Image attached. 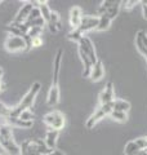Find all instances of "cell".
<instances>
[{"label":"cell","instance_id":"6da1fadb","mask_svg":"<svg viewBox=\"0 0 147 155\" xmlns=\"http://www.w3.org/2000/svg\"><path fill=\"white\" fill-rule=\"evenodd\" d=\"M40 89H41V84L39 83V81L32 83V85L28 88L26 94L21 98L18 105H16L14 107L11 109V114H9V116H11V118H19V115H21L24 110L31 109L34 102H35V98L38 97L39 92H40Z\"/></svg>","mask_w":147,"mask_h":155},{"label":"cell","instance_id":"7a4b0ae2","mask_svg":"<svg viewBox=\"0 0 147 155\" xmlns=\"http://www.w3.org/2000/svg\"><path fill=\"white\" fill-rule=\"evenodd\" d=\"M13 127H11L7 122L0 124V147L5 150L8 155H19L21 147L13 138Z\"/></svg>","mask_w":147,"mask_h":155},{"label":"cell","instance_id":"3957f363","mask_svg":"<svg viewBox=\"0 0 147 155\" xmlns=\"http://www.w3.org/2000/svg\"><path fill=\"white\" fill-rule=\"evenodd\" d=\"M43 122L44 124L47 125V127L49 129H53V130H60L65 127V124H66V118H65V115H63L61 111H51V113H48L44 115V118H43Z\"/></svg>","mask_w":147,"mask_h":155},{"label":"cell","instance_id":"277c9868","mask_svg":"<svg viewBox=\"0 0 147 155\" xmlns=\"http://www.w3.org/2000/svg\"><path fill=\"white\" fill-rule=\"evenodd\" d=\"M111 111H112L111 104H110V105H100V106H98V107L94 110V113H93V114L89 116V119H87L85 127H87L88 129H92L98 122H100L101 119H103L105 116H110Z\"/></svg>","mask_w":147,"mask_h":155},{"label":"cell","instance_id":"5b68a950","mask_svg":"<svg viewBox=\"0 0 147 155\" xmlns=\"http://www.w3.org/2000/svg\"><path fill=\"white\" fill-rule=\"evenodd\" d=\"M4 47L8 52L16 53V52H21V51H26V41L22 36H13V35H8V38L4 41Z\"/></svg>","mask_w":147,"mask_h":155},{"label":"cell","instance_id":"8992f818","mask_svg":"<svg viewBox=\"0 0 147 155\" xmlns=\"http://www.w3.org/2000/svg\"><path fill=\"white\" fill-rule=\"evenodd\" d=\"M77 49H80L85 53V54L90 58V61H92V64L94 65L97 64V61H98V58H97V54H96V49H94V44H93V41L90 40L88 36H83L81 38V40L77 43Z\"/></svg>","mask_w":147,"mask_h":155},{"label":"cell","instance_id":"52a82bcc","mask_svg":"<svg viewBox=\"0 0 147 155\" xmlns=\"http://www.w3.org/2000/svg\"><path fill=\"white\" fill-rule=\"evenodd\" d=\"M98 22H100V17H98L97 14L96 16H83L80 26L77 27V30L84 35L85 32H89L92 30H97Z\"/></svg>","mask_w":147,"mask_h":155},{"label":"cell","instance_id":"ba28073f","mask_svg":"<svg viewBox=\"0 0 147 155\" xmlns=\"http://www.w3.org/2000/svg\"><path fill=\"white\" fill-rule=\"evenodd\" d=\"M115 101V89H114V83L109 81L106 84L105 89L101 92L100 94V105H110Z\"/></svg>","mask_w":147,"mask_h":155},{"label":"cell","instance_id":"9c48e42d","mask_svg":"<svg viewBox=\"0 0 147 155\" xmlns=\"http://www.w3.org/2000/svg\"><path fill=\"white\" fill-rule=\"evenodd\" d=\"M34 8V4L32 2H24L22 4L21 9L18 11V13L16 14V17H14V21L16 22H19V23H26V21L30 17V13Z\"/></svg>","mask_w":147,"mask_h":155},{"label":"cell","instance_id":"30bf717a","mask_svg":"<svg viewBox=\"0 0 147 155\" xmlns=\"http://www.w3.org/2000/svg\"><path fill=\"white\" fill-rule=\"evenodd\" d=\"M62 56L63 51L58 49L57 54L53 61V85H58V80H60V72H61V65H62Z\"/></svg>","mask_w":147,"mask_h":155},{"label":"cell","instance_id":"8fae6325","mask_svg":"<svg viewBox=\"0 0 147 155\" xmlns=\"http://www.w3.org/2000/svg\"><path fill=\"white\" fill-rule=\"evenodd\" d=\"M81 18H83V11L80 7H72L71 11H70V18H68V21H70V26L74 28H77L80 26V22H81Z\"/></svg>","mask_w":147,"mask_h":155},{"label":"cell","instance_id":"7c38bea8","mask_svg":"<svg viewBox=\"0 0 147 155\" xmlns=\"http://www.w3.org/2000/svg\"><path fill=\"white\" fill-rule=\"evenodd\" d=\"M103 76H105V66L100 60H98L97 64H94L93 67H92L89 78H90V80H93V81H98V80H101Z\"/></svg>","mask_w":147,"mask_h":155},{"label":"cell","instance_id":"4fadbf2b","mask_svg":"<svg viewBox=\"0 0 147 155\" xmlns=\"http://www.w3.org/2000/svg\"><path fill=\"white\" fill-rule=\"evenodd\" d=\"M19 147H21L19 155H40L34 143V140H24Z\"/></svg>","mask_w":147,"mask_h":155},{"label":"cell","instance_id":"5bb4252c","mask_svg":"<svg viewBox=\"0 0 147 155\" xmlns=\"http://www.w3.org/2000/svg\"><path fill=\"white\" fill-rule=\"evenodd\" d=\"M58 134H60V132H58V130H53V129H48V130H47L45 138H44V142L47 143V146L51 149V150H56Z\"/></svg>","mask_w":147,"mask_h":155},{"label":"cell","instance_id":"9a60e30c","mask_svg":"<svg viewBox=\"0 0 147 155\" xmlns=\"http://www.w3.org/2000/svg\"><path fill=\"white\" fill-rule=\"evenodd\" d=\"M5 122L11 125V127H16V128H21V129H28L34 125V122H24V120L19 119V118H11V116L5 118Z\"/></svg>","mask_w":147,"mask_h":155},{"label":"cell","instance_id":"2e32d148","mask_svg":"<svg viewBox=\"0 0 147 155\" xmlns=\"http://www.w3.org/2000/svg\"><path fill=\"white\" fill-rule=\"evenodd\" d=\"M47 101L51 106H56L58 102H60V87L52 84L51 89H49V92H48Z\"/></svg>","mask_w":147,"mask_h":155},{"label":"cell","instance_id":"e0dca14e","mask_svg":"<svg viewBox=\"0 0 147 155\" xmlns=\"http://www.w3.org/2000/svg\"><path fill=\"white\" fill-rule=\"evenodd\" d=\"M111 107L114 111H121V113H128L130 110V104L125 100L115 98V101L111 104Z\"/></svg>","mask_w":147,"mask_h":155},{"label":"cell","instance_id":"ac0fdd59","mask_svg":"<svg viewBox=\"0 0 147 155\" xmlns=\"http://www.w3.org/2000/svg\"><path fill=\"white\" fill-rule=\"evenodd\" d=\"M111 22H112V19L107 16V14L100 16V22H98L97 31H106V30H109V27L111 26Z\"/></svg>","mask_w":147,"mask_h":155},{"label":"cell","instance_id":"d6986e66","mask_svg":"<svg viewBox=\"0 0 147 155\" xmlns=\"http://www.w3.org/2000/svg\"><path fill=\"white\" fill-rule=\"evenodd\" d=\"M34 143H35V146L38 149V151L40 155H49L52 153V150L47 146V143L44 142V140H39V138H35L34 140Z\"/></svg>","mask_w":147,"mask_h":155},{"label":"cell","instance_id":"ffe728a7","mask_svg":"<svg viewBox=\"0 0 147 155\" xmlns=\"http://www.w3.org/2000/svg\"><path fill=\"white\" fill-rule=\"evenodd\" d=\"M141 153V149L137 146V143L133 141H129L124 147V154L125 155H138Z\"/></svg>","mask_w":147,"mask_h":155},{"label":"cell","instance_id":"44dd1931","mask_svg":"<svg viewBox=\"0 0 147 155\" xmlns=\"http://www.w3.org/2000/svg\"><path fill=\"white\" fill-rule=\"evenodd\" d=\"M39 9H40V13H41V17L45 21V23L49 21V17H51V8H49L48 3L47 2H39Z\"/></svg>","mask_w":147,"mask_h":155},{"label":"cell","instance_id":"7402d4cb","mask_svg":"<svg viewBox=\"0 0 147 155\" xmlns=\"http://www.w3.org/2000/svg\"><path fill=\"white\" fill-rule=\"evenodd\" d=\"M110 116L114 120H116V122H119V123H125L126 120H128V114H126V113H121V111H114V110H112Z\"/></svg>","mask_w":147,"mask_h":155},{"label":"cell","instance_id":"603a6c76","mask_svg":"<svg viewBox=\"0 0 147 155\" xmlns=\"http://www.w3.org/2000/svg\"><path fill=\"white\" fill-rule=\"evenodd\" d=\"M120 2H115L114 4H112V5L109 8V11L106 12V14L107 16H109L111 19H115V17L117 16V14H119V11H120Z\"/></svg>","mask_w":147,"mask_h":155},{"label":"cell","instance_id":"cb8c5ba5","mask_svg":"<svg viewBox=\"0 0 147 155\" xmlns=\"http://www.w3.org/2000/svg\"><path fill=\"white\" fill-rule=\"evenodd\" d=\"M84 36L83 34L77 30V28H74V30H71L70 32L67 34V39L68 40H71V41H76V43H79L81 40V38Z\"/></svg>","mask_w":147,"mask_h":155},{"label":"cell","instance_id":"d4e9b609","mask_svg":"<svg viewBox=\"0 0 147 155\" xmlns=\"http://www.w3.org/2000/svg\"><path fill=\"white\" fill-rule=\"evenodd\" d=\"M47 23H53V25H56L58 27V30H61V17H60V14H58L57 12L52 11L51 17H49V21Z\"/></svg>","mask_w":147,"mask_h":155},{"label":"cell","instance_id":"484cf974","mask_svg":"<svg viewBox=\"0 0 147 155\" xmlns=\"http://www.w3.org/2000/svg\"><path fill=\"white\" fill-rule=\"evenodd\" d=\"M136 47H137V49H138V52L141 53V54H143L145 57L147 56V49L143 45V41H142V39H141V36L138 35V34L136 35Z\"/></svg>","mask_w":147,"mask_h":155},{"label":"cell","instance_id":"4316f807","mask_svg":"<svg viewBox=\"0 0 147 155\" xmlns=\"http://www.w3.org/2000/svg\"><path fill=\"white\" fill-rule=\"evenodd\" d=\"M19 119L24 120V122H34V119H35V114H34L30 109H28V110H24L23 113L19 115Z\"/></svg>","mask_w":147,"mask_h":155},{"label":"cell","instance_id":"83f0119b","mask_svg":"<svg viewBox=\"0 0 147 155\" xmlns=\"http://www.w3.org/2000/svg\"><path fill=\"white\" fill-rule=\"evenodd\" d=\"M41 34H43V27H31V28H28V32L26 35L30 36L31 39H34V38L41 36Z\"/></svg>","mask_w":147,"mask_h":155},{"label":"cell","instance_id":"f1b7e54d","mask_svg":"<svg viewBox=\"0 0 147 155\" xmlns=\"http://www.w3.org/2000/svg\"><path fill=\"white\" fill-rule=\"evenodd\" d=\"M40 17H41V13H40V9H39V7H34L31 13H30V17H28L27 21H34V19H38V18H40Z\"/></svg>","mask_w":147,"mask_h":155},{"label":"cell","instance_id":"f546056e","mask_svg":"<svg viewBox=\"0 0 147 155\" xmlns=\"http://www.w3.org/2000/svg\"><path fill=\"white\" fill-rule=\"evenodd\" d=\"M134 142L137 143L141 150H146L147 149V137H139V138H136Z\"/></svg>","mask_w":147,"mask_h":155},{"label":"cell","instance_id":"4dcf8cb0","mask_svg":"<svg viewBox=\"0 0 147 155\" xmlns=\"http://www.w3.org/2000/svg\"><path fill=\"white\" fill-rule=\"evenodd\" d=\"M9 114H11V107H8L3 102H0V116L2 118H8Z\"/></svg>","mask_w":147,"mask_h":155},{"label":"cell","instance_id":"1f68e13d","mask_svg":"<svg viewBox=\"0 0 147 155\" xmlns=\"http://www.w3.org/2000/svg\"><path fill=\"white\" fill-rule=\"evenodd\" d=\"M41 45H43V38H41V36L34 38V39H32L31 48H38V47H41Z\"/></svg>","mask_w":147,"mask_h":155},{"label":"cell","instance_id":"d6a6232c","mask_svg":"<svg viewBox=\"0 0 147 155\" xmlns=\"http://www.w3.org/2000/svg\"><path fill=\"white\" fill-rule=\"evenodd\" d=\"M138 35L141 36V39H142V41H143V45L146 47V49H147V34L145 32V31H142V30H139L138 32Z\"/></svg>","mask_w":147,"mask_h":155},{"label":"cell","instance_id":"836d02e7","mask_svg":"<svg viewBox=\"0 0 147 155\" xmlns=\"http://www.w3.org/2000/svg\"><path fill=\"white\" fill-rule=\"evenodd\" d=\"M122 4H124V7L126 9H132L136 4H138V2H137V0H130V2H122Z\"/></svg>","mask_w":147,"mask_h":155},{"label":"cell","instance_id":"e575fe53","mask_svg":"<svg viewBox=\"0 0 147 155\" xmlns=\"http://www.w3.org/2000/svg\"><path fill=\"white\" fill-rule=\"evenodd\" d=\"M47 25H48V27H49V31L53 32V34H56V32L60 31V30H58V27H57L56 25H53V23H47Z\"/></svg>","mask_w":147,"mask_h":155},{"label":"cell","instance_id":"d590c367","mask_svg":"<svg viewBox=\"0 0 147 155\" xmlns=\"http://www.w3.org/2000/svg\"><path fill=\"white\" fill-rule=\"evenodd\" d=\"M49 155H66V154H63L61 150H52V153Z\"/></svg>","mask_w":147,"mask_h":155},{"label":"cell","instance_id":"8d00e7d4","mask_svg":"<svg viewBox=\"0 0 147 155\" xmlns=\"http://www.w3.org/2000/svg\"><path fill=\"white\" fill-rule=\"evenodd\" d=\"M142 14H143V18L147 19V7L146 5H142Z\"/></svg>","mask_w":147,"mask_h":155},{"label":"cell","instance_id":"74e56055","mask_svg":"<svg viewBox=\"0 0 147 155\" xmlns=\"http://www.w3.org/2000/svg\"><path fill=\"white\" fill-rule=\"evenodd\" d=\"M3 75H4V70H3V67H0V80H2Z\"/></svg>","mask_w":147,"mask_h":155},{"label":"cell","instance_id":"f35d334b","mask_svg":"<svg viewBox=\"0 0 147 155\" xmlns=\"http://www.w3.org/2000/svg\"><path fill=\"white\" fill-rule=\"evenodd\" d=\"M142 4H143V5H146V7H147V0H143V2H142Z\"/></svg>","mask_w":147,"mask_h":155},{"label":"cell","instance_id":"ab89813d","mask_svg":"<svg viewBox=\"0 0 147 155\" xmlns=\"http://www.w3.org/2000/svg\"><path fill=\"white\" fill-rule=\"evenodd\" d=\"M0 91H2V80H0Z\"/></svg>","mask_w":147,"mask_h":155},{"label":"cell","instance_id":"60d3db41","mask_svg":"<svg viewBox=\"0 0 147 155\" xmlns=\"http://www.w3.org/2000/svg\"><path fill=\"white\" fill-rule=\"evenodd\" d=\"M146 60H147V56H146Z\"/></svg>","mask_w":147,"mask_h":155},{"label":"cell","instance_id":"b9f144b4","mask_svg":"<svg viewBox=\"0 0 147 155\" xmlns=\"http://www.w3.org/2000/svg\"><path fill=\"white\" fill-rule=\"evenodd\" d=\"M0 155H2V154H0Z\"/></svg>","mask_w":147,"mask_h":155}]
</instances>
